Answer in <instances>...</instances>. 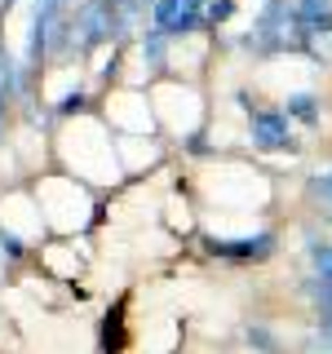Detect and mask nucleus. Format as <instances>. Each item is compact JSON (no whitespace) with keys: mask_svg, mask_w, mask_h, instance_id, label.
Instances as JSON below:
<instances>
[{"mask_svg":"<svg viewBox=\"0 0 332 354\" xmlns=\"http://www.w3.org/2000/svg\"><path fill=\"white\" fill-rule=\"evenodd\" d=\"M328 319H332V310H328Z\"/></svg>","mask_w":332,"mask_h":354,"instance_id":"obj_11","label":"nucleus"},{"mask_svg":"<svg viewBox=\"0 0 332 354\" xmlns=\"http://www.w3.org/2000/svg\"><path fill=\"white\" fill-rule=\"evenodd\" d=\"M239 337H243V346H248L252 354H284V337L270 328V319H261V315H248L239 324Z\"/></svg>","mask_w":332,"mask_h":354,"instance_id":"obj_7","label":"nucleus"},{"mask_svg":"<svg viewBox=\"0 0 332 354\" xmlns=\"http://www.w3.org/2000/svg\"><path fill=\"white\" fill-rule=\"evenodd\" d=\"M53 111V120L58 124H66V120H80V115H93V106H98V97H93V88H89V80H71L62 88L53 102H44Z\"/></svg>","mask_w":332,"mask_h":354,"instance_id":"obj_6","label":"nucleus"},{"mask_svg":"<svg viewBox=\"0 0 332 354\" xmlns=\"http://www.w3.org/2000/svg\"><path fill=\"white\" fill-rule=\"evenodd\" d=\"M306 204L315 208V217L332 213V164H324V169H315L306 177Z\"/></svg>","mask_w":332,"mask_h":354,"instance_id":"obj_9","label":"nucleus"},{"mask_svg":"<svg viewBox=\"0 0 332 354\" xmlns=\"http://www.w3.org/2000/svg\"><path fill=\"white\" fill-rule=\"evenodd\" d=\"M129 49L138 53L142 84H155V80H164V75H173V36H169V31H160V27L147 22Z\"/></svg>","mask_w":332,"mask_h":354,"instance_id":"obj_4","label":"nucleus"},{"mask_svg":"<svg viewBox=\"0 0 332 354\" xmlns=\"http://www.w3.org/2000/svg\"><path fill=\"white\" fill-rule=\"evenodd\" d=\"M279 106L293 115L297 129H306V133L324 129V111H328V102H324V93H319V88H288V93L279 97Z\"/></svg>","mask_w":332,"mask_h":354,"instance_id":"obj_5","label":"nucleus"},{"mask_svg":"<svg viewBox=\"0 0 332 354\" xmlns=\"http://www.w3.org/2000/svg\"><path fill=\"white\" fill-rule=\"evenodd\" d=\"M235 14H239V0H208V36H217Z\"/></svg>","mask_w":332,"mask_h":354,"instance_id":"obj_10","label":"nucleus"},{"mask_svg":"<svg viewBox=\"0 0 332 354\" xmlns=\"http://www.w3.org/2000/svg\"><path fill=\"white\" fill-rule=\"evenodd\" d=\"M199 248L221 266H266V261L279 257V230L257 226V230H248V235H213V230H204V235H199Z\"/></svg>","mask_w":332,"mask_h":354,"instance_id":"obj_3","label":"nucleus"},{"mask_svg":"<svg viewBox=\"0 0 332 354\" xmlns=\"http://www.w3.org/2000/svg\"><path fill=\"white\" fill-rule=\"evenodd\" d=\"M31 199H36V208L44 217V230H58V235H75V226H71L66 213L80 217L84 230L93 226V217H98V199L89 191V182H80V177H71V173L36 177V182H31Z\"/></svg>","mask_w":332,"mask_h":354,"instance_id":"obj_1","label":"nucleus"},{"mask_svg":"<svg viewBox=\"0 0 332 354\" xmlns=\"http://www.w3.org/2000/svg\"><path fill=\"white\" fill-rule=\"evenodd\" d=\"M243 142H248L257 155H293L302 147V129L293 124V115L275 102H252L243 106Z\"/></svg>","mask_w":332,"mask_h":354,"instance_id":"obj_2","label":"nucleus"},{"mask_svg":"<svg viewBox=\"0 0 332 354\" xmlns=\"http://www.w3.org/2000/svg\"><path fill=\"white\" fill-rule=\"evenodd\" d=\"M36 257V248H31L27 235H18V226H9V221H0V266H27Z\"/></svg>","mask_w":332,"mask_h":354,"instance_id":"obj_8","label":"nucleus"}]
</instances>
